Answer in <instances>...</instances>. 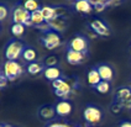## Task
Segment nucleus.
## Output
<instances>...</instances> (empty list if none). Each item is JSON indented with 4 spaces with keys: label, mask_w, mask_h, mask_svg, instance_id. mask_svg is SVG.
Returning <instances> with one entry per match:
<instances>
[{
    "label": "nucleus",
    "mask_w": 131,
    "mask_h": 127,
    "mask_svg": "<svg viewBox=\"0 0 131 127\" xmlns=\"http://www.w3.org/2000/svg\"><path fill=\"white\" fill-rule=\"evenodd\" d=\"M48 23H50V26H51L52 31H54V32H57V33H61V32L66 31L67 26H68L66 19H63V17H54V19L51 20Z\"/></svg>",
    "instance_id": "9b49d317"
},
{
    "label": "nucleus",
    "mask_w": 131,
    "mask_h": 127,
    "mask_svg": "<svg viewBox=\"0 0 131 127\" xmlns=\"http://www.w3.org/2000/svg\"><path fill=\"white\" fill-rule=\"evenodd\" d=\"M121 109H123V106L119 104V103H115V104H113V106H111V111L114 112V113H119V112L121 111Z\"/></svg>",
    "instance_id": "c85d7f7f"
},
{
    "label": "nucleus",
    "mask_w": 131,
    "mask_h": 127,
    "mask_svg": "<svg viewBox=\"0 0 131 127\" xmlns=\"http://www.w3.org/2000/svg\"><path fill=\"white\" fill-rule=\"evenodd\" d=\"M115 97H116L117 103H124L127 100H131V89L130 88H119L115 93Z\"/></svg>",
    "instance_id": "dca6fc26"
},
{
    "label": "nucleus",
    "mask_w": 131,
    "mask_h": 127,
    "mask_svg": "<svg viewBox=\"0 0 131 127\" xmlns=\"http://www.w3.org/2000/svg\"><path fill=\"white\" fill-rule=\"evenodd\" d=\"M22 5H24V8L26 9L27 11H30V12H34V11L41 9L40 8V1H38V0H24Z\"/></svg>",
    "instance_id": "5701e85b"
},
{
    "label": "nucleus",
    "mask_w": 131,
    "mask_h": 127,
    "mask_svg": "<svg viewBox=\"0 0 131 127\" xmlns=\"http://www.w3.org/2000/svg\"><path fill=\"white\" fill-rule=\"evenodd\" d=\"M37 30H40L41 32H43V33H47V32H50V31H52L51 26H50V23L47 22V21H45L43 23H41V25H38V26H36Z\"/></svg>",
    "instance_id": "a878e982"
},
{
    "label": "nucleus",
    "mask_w": 131,
    "mask_h": 127,
    "mask_svg": "<svg viewBox=\"0 0 131 127\" xmlns=\"http://www.w3.org/2000/svg\"><path fill=\"white\" fill-rule=\"evenodd\" d=\"M25 49V46L19 40H11L9 41L5 48V57L7 60H17L22 57V52Z\"/></svg>",
    "instance_id": "7ed1b4c3"
},
{
    "label": "nucleus",
    "mask_w": 131,
    "mask_h": 127,
    "mask_svg": "<svg viewBox=\"0 0 131 127\" xmlns=\"http://www.w3.org/2000/svg\"><path fill=\"white\" fill-rule=\"evenodd\" d=\"M1 127H13V126H10V125H1Z\"/></svg>",
    "instance_id": "72a5a7b5"
},
{
    "label": "nucleus",
    "mask_w": 131,
    "mask_h": 127,
    "mask_svg": "<svg viewBox=\"0 0 131 127\" xmlns=\"http://www.w3.org/2000/svg\"><path fill=\"white\" fill-rule=\"evenodd\" d=\"M56 113V106L52 105H45L40 109V116L43 120H53Z\"/></svg>",
    "instance_id": "4468645a"
},
{
    "label": "nucleus",
    "mask_w": 131,
    "mask_h": 127,
    "mask_svg": "<svg viewBox=\"0 0 131 127\" xmlns=\"http://www.w3.org/2000/svg\"><path fill=\"white\" fill-rule=\"evenodd\" d=\"M7 82H9V80L5 78V75H4V73H3V70L0 69V89L4 88V86H6Z\"/></svg>",
    "instance_id": "cd10ccee"
},
{
    "label": "nucleus",
    "mask_w": 131,
    "mask_h": 127,
    "mask_svg": "<svg viewBox=\"0 0 131 127\" xmlns=\"http://www.w3.org/2000/svg\"><path fill=\"white\" fill-rule=\"evenodd\" d=\"M124 0H109L108 1V6H117L123 3Z\"/></svg>",
    "instance_id": "2f4dec72"
},
{
    "label": "nucleus",
    "mask_w": 131,
    "mask_h": 127,
    "mask_svg": "<svg viewBox=\"0 0 131 127\" xmlns=\"http://www.w3.org/2000/svg\"><path fill=\"white\" fill-rule=\"evenodd\" d=\"M66 59L72 66H78V64H82L84 62V59H85V53L68 49L67 53H66Z\"/></svg>",
    "instance_id": "1a4fd4ad"
},
{
    "label": "nucleus",
    "mask_w": 131,
    "mask_h": 127,
    "mask_svg": "<svg viewBox=\"0 0 131 127\" xmlns=\"http://www.w3.org/2000/svg\"><path fill=\"white\" fill-rule=\"evenodd\" d=\"M120 127H131V122H123Z\"/></svg>",
    "instance_id": "473e14b6"
},
{
    "label": "nucleus",
    "mask_w": 131,
    "mask_h": 127,
    "mask_svg": "<svg viewBox=\"0 0 131 127\" xmlns=\"http://www.w3.org/2000/svg\"><path fill=\"white\" fill-rule=\"evenodd\" d=\"M0 127H1V125H0Z\"/></svg>",
    "instance_id": "f704fd0d"
},
{
    "label": "nucleus",
    "mask_w": 131,
    "mask_h": 127,
    "mask_svg": "<svg viewBox=\"0 0 131 127\" xmlns=\"http://www.w3.org/2000/svg\"><path fill=\"white\" fill-rule=\"evenodd\" d=\"M41 42L42 45L47 48V49H54L61 45V36L59 33L54 32V31H50L47 33H43L41 37Z\"/></svg>",
    "instance_id": "39448f33"
},
{
    "label": "nucleus",
    "mask_w": 131,
    "mask_h": 127,
    "mask_svg": "<svg viewBox=\"0 0 131 127\" xmlns=\"http://www.w3.org/2000/svg\"><path fill=\"white\" fill-rule=\"evenodd\" d=\"M56 112L58 116L66 117L72 112V104L67 100H61L58 104L56 105Z\"/></svg>",
    "instance_id": "9d476101"
},
{
    "label": "nucleus",
    "mask_w": 131,
    "mask_h": 127,
    "mask_svg": "<svg viewBox=\"0 0 131 127\" xmlns=\"http://www.w3.org/2000/svg\"><path fill=\"white\" fill-rule=\"evenodd\" d=\"M36 57H37V53L32 47H25V49H24V52H22V58H24V60H26V62H29V63H32V62H35Z\"/></svg>",
    "instance_id": "aec40b11"
},
{
    "label": "nucleus",
    "mask_w": 131,
    "mask_h": 127,
    "mask_svg": "<svg viewBox=\"0 0 131 127\" xmlns=\"http://www.w3.org/2000/svg\"><path fill=\"white\" fill-rule=\"evenodd\" d=\"M58 62H59V58L57 57V56H54V54L47 56L43 60V63H45L46 67H56V66L58 64Z\"/></svg>",
    "instance_id": "393cba45"
},
{
    "label": "nucleus",
    "mask_w": 131,
    "mask_h": 127,
    "mask_svg": "<svg viewBox=\"0 0 131 127\" xmlns=\"http://www.w3.org/2000/svg\"><path fill=\"white\" fill-rule=\"evenodd\" d=\"M45 72V66L41 63V62H32V63H29L27 66V73L31 75H37L40 73Z\"/></svg>",
    "instance_id": "6ab92c4d"
},
{
    "label": "nucleus",
    "mask_w": 131,
    "mask_h": 127,
    "mask_svg": "<svg viewBox=\"0 0 131 127\" xmlns=\"http://www.w3.org/2000/svg\"><path fill=\"white\" fill-rule=\"evenodd\" d=\"M10 31H11V35L14 37H21L25 33V25L24 23H13L11 27H10Z\"/></svg>",
    "instance_id": "412c9836"
},
{
    "label": "nucleus",
    "mask_w": 131,
    "mask_h": 127,
    "mask_svg": "<svg viewBox=\"0 0 131 127\" xmlns=\"http://www.w3.org/2000/svg\"><path fill=\"white\" fill-rule=\"evenodd\" d=\"M74 9L80 14H90L93 11V6L88 0H75Z\"/></svg>",
    "instance_id": "ddd939ff"
},
{
    "label": "nucleus",
    "mask_w": 131,
    "mask_h": 127,
    "mask_svg": "<svg viewBox=\"0 0 131 127\" xmlns=\"http://www.w3.org/2000/svg\"><path fill=\"white\" fill-rule=\"evenodd\" d=\"M100 82H102V78H100V75H99L98 69H96V68L90 69V70L88 72V83H89V85H92V86L95 88Z\"/></svg>",
    "instance_id": "a211bd4d"
},
{
    "label": "nucleus",
    "mask_w": 131,
    "mask_h": 127,
    "mask_svg": "<svg viewBox=\"0 0 131 127\" xmlns=\"http://www.w3.org/2000/svg\"><path fill=\"white\" fill-rule=\"evenodd\" d=\"M52 86L54 89V94L58 97L63 99V100H67L68 96L72 94V91L75 90V86H77V82L74 80L73 83L67 82L63 78H59L57 80H53L52 82Z\"/></svg>",
    "instance_id": "f257e3e1"
},
{
    "label": "nucleus",
    "mask_w": 131,
    "mask_h": 127,
    "mask_svg": "<svg viewBox=\"0 0 131 127\" xmlns=\"http://www.w3.org/2000/svg\"><path fill=\"white\" fill-rule=\"evenodd\" d=\"M89 27L90 30L95 32L98 36H103V37H106L110 35V29L106 23L102 21L100 19H94L89 22Z\"/></svg>",
    "instance_id": "6e6552de"
},
{
    "label": "nucleus",
    "mask_w": 131,
    "mask_h": 127,
    "mask_svg": "<svg viewBox=\"0 0 131 127\" xmlns=\"http://www.w3.org/2000/svg\"><path fill=\"white\" fill-rule=\"evenodd\" d=\"M83 116H84V120L87 121L88 123L90 125H96L102 121L103 117V112L99 107L96 106H93V105H89L84 109L83 111Z\"/></svg>",
    "instance_id": "20e7f679"
},
{
    "label": "nucleus",
    "mask_w": 131,
    "mask_h": 127,
    "mask_svg": "<svg viewBox=\"0 0 131 127\" xmlns=\"http://www.w3.org/2000/svg\"><path fill=\"white\" fill-rule=\"evenodd\" d=\"M98 72H99V75L102 78V80H105V82H110L113 78H114V70L113 68L108 66V64H100L98 66Z\"/></svg>",
    "instance_id": "f8f14e48"
},
{
    "label": "nucleus",
    "mask_w": 131,
    "mask_h": 127,
    "mask_svg": "<svg viewBox=\"0 0 131 127\" xmlns=\"http://www.w3.org/2000/svg\"><path fill=\"white\" fill-rule=\"evenodd\" d=\"M3 73L9 82H15L24 73V68L17 60H6L3 67Z\"/></svg>",
    "instance_id": "f03ea898"
},
{
    "label": "nucleus",
    "mask_w": 131,
    "mask_h": 127,
    "mask_svg": "<svg viewBox=\"0 0 131 127\" xmlns=\"http://www.w3.org/2000/svg\"><path fill=\"white\" fill-rule=\"evenodd\" d=\"M106 6H108L106 4H98V5H95L93 9H94L96 12H102V11H104V9L106 8Z\"/></svg>",
    "instance_id": "c756f323"
},
{
    "label": "nucleus",
    "mask_w": 131,
    "mask_h": 127,
    "mask_svg": "<svg viewBox=\"0 0 131 127\" xmlns=\"http://www.w3.org/2000/svg\"><path fill=\"white\" fill-rule=\"evenodd\" d=\"M9 15V10L5 5H3V4H0V21H3V20H5Z\"/></svg>",
    "instance_id": "bb28decb"
},
{
    "label": "nucleus",
    "mask_w": 131,
    "mask_h": 127,
    "mask_svg": "<svg viewBox=\"0 0 131 127\" xmlns=\"http://www.w3.org/2000/svg\"><path fill=\"white\" fill-rule=\"evenodd\" d=\"M30 16H31V12L24 8L22 4H19L13 10L11 20H13V23H25L27 20H30Z\"/></svg>",
    "instance_id": "423d86ee"
},
{
    "label": "nucleus",
    "mask_w": 131,
    "mask_h": 127,
    "mask_svg": "<svg viewBox=\"0 0 131 127\" xmlns=\"http://www.w3.org/2000/svg\"><path fill=\"white\" fill-rule=\"evenodd\" d=\"M68 49H72V51H77V52H82V53H87L88 49V40L82 35H77L69 41V45H68Z\"/></svg>",
    "instance_id": "0eeeda50"
},
{
    "label": "nucleus",
    "mask_w": 131,
    "mask_h": 127,
    "mask_svg": "<svg viewBox=\"0 0 131 127\" xmlns=\"http://www.w3.org/2000/svg\"><path fill=\"white\" fill-rule=\"evenodd\" d=\"M48 127H73L72 125H68V123H63V122H56V123H52Z\"/></svg>",
    "instance_id": "7c9ffc66"
},
{
    "label": "nucleus",
    "mask_w": 131,
    "mask_h": 127,
    "mask_svg": "<svg viewBox=\"0 0 131 127\" xmlns=\"http://www.w3.org/2000/svg\"><path fill=\"white\" fill-rule=\"evenodd\" d=\"M61 69L58 67H46L45 68V72H43V75L46 79H48V80H57L61 78Z\"/></svg>",
    "instance_id": "2eb2a0df"
},
{
    "label": "nucleus",
    "mask_w": 131,
    "mask_h": 127,
    "mask_svg": "<svg viewBox=\"0 0 131 127\" xmlns=\"http://www.w3.org/2000/svg\"><path fill=\"white\" fill-rule=\"evenodd\" d=\"M30 19H31V21H32V23H34L35 27L45 22V17H43L42 11H41V9H40V10H36V11H34V12H31Z\"/></svg>",
    "instance_id": "4be33fe9"
},
{
    "label": "nucleus",
    "mask_w": 131,
    "mask_h": 127,
    "mask_svg": "<svg viewBox=\"0 0 131 127\" xmlns=\"http://www.w3.org/2000/svg\"><path fill=\"white\" fill-rule=\"evenodd\" d=\"M41 11H42V14H43L45 21H47V22H50L54 17H57V11H56V8H53V6L43 5V6L41 8Z\"/></svg>",
    "instance_id": "f3484780"
},
{
    "label": "nucleus",
    "mask_w": 131,
    "mask_h": 127,
    "mask_svg": "<svg viewBox=\"0 0 131 127\" xmlns=\"http://www.w3.org/2000/svg\"><path fill=\"white\" fill-rule=\"evenodd\" d=\"M95 90L98 93H100V94H106V93H109V90H110V83L105 82V80H102L95 86Z\"/></svg>",
    "instance_id": "b1692460"
}]
</instances>
